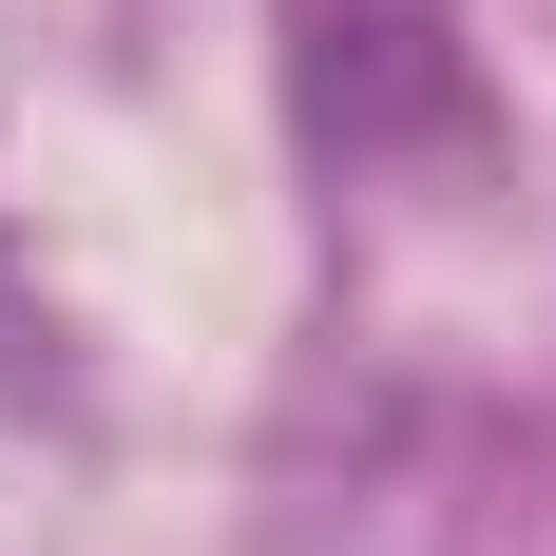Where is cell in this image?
<instances>
[{"label":"cell","mask_w":556,"mask_h":556,"mask_svg":"<svg viewBox=\"0 0 556 556\" xmlns=\"http://www.w3.org/2000/svg\"><path fill=\"white\" fill-rule=\"evenodd\" d=\"M288 97H307V135L365 173V154L480 135V58H460L442 0H288Z\"/></svg>","instance_id":"obj_1"}]
</instances>
